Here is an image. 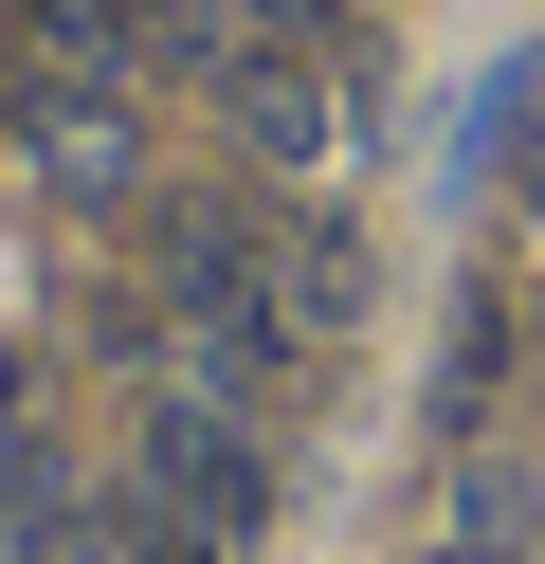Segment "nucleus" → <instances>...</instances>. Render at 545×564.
<instances>
[{"label": "nucleus", "mask_w": 545, "mask_h": 564, "mask_svg": "<svg viewBox=\"0 0 545 564\" xmlns=\"http://www.w3.org/2000/svg\"><path fill=\"white\" fill-rule=\"evenodd\" d=\"M128 474L164 491V510L200 528V546H237V528L273 510V437H254V419H218V401H182V382L145 401V455H128Z\"/></svg>", "instance_id": "nucleus-1"}, {"label": "nucleus", "mask_w": 545, "mask_h": 564, "mask_svg": "<svg viewBox=\"0 0 545 564\" xmlns=\"http://www.w3.org/2000/svg\"><path fill=\"white\" fill-rule=\"evenodd\" d=\"M218 110H237L273 164H327V147H346V91H327L309 37H237V55H218Z\"/></svg>", "instance_id": "nucleus-2"}, {"label": "nucleus", "mask_w": 545, "mask_h": 564, "mask_svg": "<svg viewBox=\"0 0 545 564\" xmlns=\"http://www.w3.org/2000/svg\"><path fill=\"white\" fill-rule=\"evenodd\" d=\"M491 147H509V200H527V237H545V55H509V91H491Z\"/></svg>", "instance_id": "nucleus-3"}, {"label": "nucleus", "mask_w": 545, "mask_h": 564, "mask_svg": "<svg viewBox=\"0 0 545 564\" xmlns=\"http://www.w3.org/2000/svg\"><path fill=\"white\" fill-rule=\"evenodd\" d=\"M436 564H527V491L472 474V510H455V546H436Z\"/></svg>", "instance_id": "nucleus-4"}, {"label": "nucleus", "mask_w": 545, "mask_h": 564, "mask_svg": "<svg viewBox=\"0 0 545 564\" xmlns=\"http://www.w3.org/2000/svg\"><path fill=\"white\" fill-rule=\"evenodd\" d=\"M237 19H254V37H309V55L346 37V0H237Z\"/></svg>", "instance_id": "nucleus-5"}, {"label": "nucleus", "mask_w": 545, "mask_h": 564, "mask_svg": "<svg viewBox=\"0 0 545 564\" xmlns=\"http://www.w3.org/2000/svg\"><path fill=\"white\" fill-rule=\"evenodd\" d=\"M0 474H19V365H0Z\"/></svg>", "instance_id": "nucleus-6"}]
</instances>
